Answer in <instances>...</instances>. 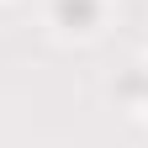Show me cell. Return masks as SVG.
<instances>
[{
    "label": "cell",
    "instance_id": "6da1fadb",
    "mask_svg": "<svg viewBox=\"0 0 148 148\" xmlns=\"http://www.w3.org/2000/svg\"><path fill=\"white\" fill-rule=\"evenodd\" d=\"M58 21L74 27V32L90 27V21H95V0H58Z\"/></svg>",
    "mask_w": 148,
    "mask_h": 148
}]
</instances>
